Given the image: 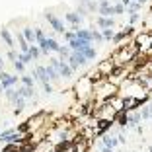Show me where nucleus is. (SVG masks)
<instances>
[{
	"label": "nucleus",
	"instance_id": "c03bdc74",
	"mask_svg": "<svg viewBox=\"0 0 152 152\" xmlns=\"http://www.w3.org/2000/svg\"><path fill=\"white\" fill-rule=\"evenodd\" d=\"M4 66H6V61H4V57L0 55V70H4Z\"/></svg>",
	"mask_w": 152,
	"mask_h": 152
},
{
	"label": "nucleus",
	"instance_id": "4c0bfd02",
	"mask_svg": "<svg viewBox=\"0 0 152 152\" xmlns=\"http://www.w3.org/2000/svg\"><path fill=\"white\" fill-rule=\"evenodd\" d=\"M6 61H8L10 64H12L14 61H18V51L16 49H8L6 51Z\"/></svg>",
	"mask_w": 152,
	"mask_h": 152
},
{
	"label": "nucleus",
	"instance_id": "4468645a",
	"mask_svg": "<svg viewBox=\"0 0 152 152\" xmlns=\"http://www.w3.org/2000/svg\"><path fill=\"white\" fill-rule=\"evenodd\" d=\"M98 29H105V27H115V18H105V16H98L94 23Z\"/></svg>",
	"mask_w": 152,
	"mask_h": 152
},
{
	"label": "nucleus",
	"instance_id": "a18cd8bd",
	"mask_svg": "<svg viewBox=\"0 0 152 152\" xmlns=\"http://www.w3.org/2000/svg\"><path fill=\"white\" fill-rule=\"evenodd\" d=\"M119 2H121V4H123V6H125V8H127V6L131 4V0H119Z\"/></svg>",
	"mask_w": 152,
	"mask_h": 152
},
{
	"label": "nucleus",
	"instance_id": "f8f14e48",
	"mask_svg": "<svg viewBox=\"0 0 152 152\" xmlns=\"http://www.w3.org/2000/svg\"><path fill=\"white\" fill-rule=\"evenodd\" d=\"M10 105L14 107V111H12L14 115H20V113H23L27 107H29V102H27V99H23L22 96H18V98L14 99V102L10 103Z\"/></svg>",
	"mask_w": 152,
	"mask_h": 152
},
{
	"label": "nucleus",
	"instance_id": "aec40b11",
	"mask_svg": "<svg viewBox=\"0 0 152 152\" xmlns=\"http://www.w3.org/2000/svg\"><path fill=\"white\" fill-rule=\"evenodd\" d=\"M53 152H72V139L53 144Z\"/></svg>",
	"mask_w": 152,
	"mask_h": 152
},
{
	"label": "nucleus",
	"instance_id": "0eeeda50",
	"mask_svg": "<svg viewBox=\"0 0 152 152\" xmlns=\"http://www.w3.org/2000/svg\"><path fill=\"white\" fill-rule=\"evenodd\" d=\"M64 23H66L68 27H72V26H82L84 23V18L82 16H78V12L76 10H68V12H64Z\"/></svg>",
	"mask_w": 152,
	"mask_h": 152
},
{
	"label": "nucleus",
	"instance_id": "c9c22d12",
	"mask_svg": "<svg viewBox=\"0 0 152 152\" xmlns=\"http://www.w3.org/2000/svg\"><path fill=\"white\" fill-rule=\"evenodd\" d=\"M125 12H127V8H125L123 4H121L119 0H117L115 4H113V14H115V16H123Z\"/></svg>",
	"mask_w": 152,
	"mask_h": 152
},
{
	"label": "nucleus",
	"instance_id": "09e8293b",
	"mask_svg": "<svg viewBox=\"0 0 152 152\" xmlns=\"http://www.w3.org/2000/svg\"><path fill=\"white\" fill-rule=\"evenodd\" d=\"M76 2H78V4H86V2H88V0H76Z\"/></svg>",
	"mask_w": 152,
	"mask_h": 152
},
{
	"label": "nucleus",
	"instance_id": "3c124183",
	"mask_svg": "<svg viewBox=\"0 0 152 152\" xmlns=\"http://www.w3.org/2000/svg\"><path fill=\"white\" fill-rule=\"evenodd\" d=\"M131 152H137V150H131Z\"/></svg>",
	"mask_w": 152,
	"mask_h": 152
},
{
	"label": "nucleus",
	"instance_id": "ea45409f",
	"mask_svg": "<svg viewBox=\"0 0 152 152\" xmlns=\"http://www.w3.org/2000/svg\"><path fill=\"white\" fill-rule=\"evenodd\" d=\"M74 10H76V12H78V16H82V18H84V20H86V18H88V16H90L88 8H86L84 4H78V6H76Z\"/></svg>",
	"mask_w": 152,
	"mask_h": 152
},
{
	"label": "nucleus",
	"instance_id": "cd10ccee",
	"mask_svg": "<svg viewBox=\"0 0 152 152\" xmlns=\"http://www.w3.org/2000/svg\"><path fill=\"white\" fill-rule=\"evenodd\" d=\"M12 68H14V72H16V74H26V72H27V66L22 63V61H14V63H12Z\"/></svg>",
	"mask_w": 152,
	"mask_h": 152
},
{
	"label": "nucleus",
	"instance_id": "2f4dec72",
	"mask_svg": "<svg viewBox=\"0 0 152 152\" xmlns=\"http://www.w3.org/2000/svg\"><path fill=\"white\" fill-rule=\"evenodd\" d=\"M47 45H49V51H51V53H57V51H58V47H61V43H58V41L55 39L53 35H51V37H47Z\"/></svg>",
	"mask_w": 152,
	"mask_h": 152
},
{
	"label": "nucleus",
	"instance_id": "de8ad7c7",
	"mask_svg": "<svg viewBox=\"0 0 152 152\" xmlns=\"http://www.w3.org/2000/svg\"><path fill=\"white\" fill-rule=\"evenodd\" d=\"M139 2H140V4L144 6V4H148V2H150V0H139Z\"/></svg>",
	"mask_w": 152,
	"mask_h": 152
},
{
	"label": "nucleus",
	"instance_id": "a878e982",
	"mask_svg": "<svg viewBox=\"0 0 152 152\" xmlns=\"http://www.w3.org/2000/svg\"><path fill=\"white\" fill-rule=\"evenodd\" d=\"M140 10H142V4L137 2V0H133V2L127 6V12L125 14H140Z\"/></svg>",
	"mask_w": 152,
	"mask_h": 152
},
{
	"label": "nucleus",
	"instance_id": "5701e85b",
	"mask_svg": "<svg viewBox=\"0 0 152 152\" xmlns=\"http://www.w3.org/2000/svg\"><path fill=\"white\" fill-rule=\"evenodd\" d=\"M90 29H92V39H94V43H98V45H103V43H105L102 29H98L96 26H90Z\"/></svg>",
	"mask_w": 152,
	"mask_h": 152
},
{
	"label": "nucleus",
	"instance_id": "412c9836",
	"mask_svg": "<svg viewBox=\"0 0 152 152\" xmlns=\"http://www.w3.org/2000/svg\"><path fill=\"white\" fill-rule=\"evenodd\" d=\"M22 33H23V37L27 39V43H29V45L35 43V29H33L31 26H23L22 27Z\"/></svg>",
	"mask_w": 152,
	"mask_h": 152
},
{
	"label": "nucleus",
	"instance_id": "9b49d317",
	"mask_svg": "<svg viewBox=\"0 0 152 152\" xmlns=\"http://www.w3.org/2000/svg\"><path fill=\"white\" fill-rule=\"evenodd\" d=\"M99 144H103V146H107V148H113V150L119 148V140H117V137L113 133L102 134V137H99Z\"/></svg>",
	"mask_w": 152,
	"mask_h": 152
},
{
	"label": "nucleus",
	"instance_id": "1a4fd4ad",
	"mask_svg": "<svg viewBox=\"0 0 152 152\" xmlns=\"http://www.w3.org/2000/svg\"><path fill=\"white\" fill-rule=\"evenodd\" d=\"M16 90H18V94L22 96L23 99H27V102H31L33 98H37V96H39L37 88H27V86H23V84H18V86H16Z\"/></svg>",
	"mask_w": 152,
	"mask_h": 152
},
{
	"label": "nucleus",
	"instance_id": "4be33fe9",
	"mask_svg": "<svg viewBox=\"0 0 152 152\" xmlns=\"http://www.w3.org/2000/svg\"><path fill=\"white\" fill-rule=\"evenodd\" d=\"M66 45L70 47L72 51H82V49L86 47V45H90V43H86L84 39H78V37H74V39H72V41H68Z\"/></svg>",
	"mask_w": 152,
	"mask_h": 152
},
{
	"label": "nucleus",
	"instance_id": "7ed1b4c3",
	"mask_svg": "<svg viewBox=\"0 0 152 152\" xmlns=\"http://www.w3.org/2000/svg\"><path fill=\"white\" fill-rule=\"evenodd\" d=\"M43 18L45 22L51 26V29H53L55 33H58V35H63L64 31H66V23H64L63 18H58L55 12H51V10H47V12H43Z\"/></svg>",
	"mask_w": 152,
	"mask_h": 152
},
{
	"label": "nucleus",
	"instance_id": "8fccbe9b",
	"mask_svg": "<svg viewBox=\"0 0 152 152\" xmlns=\"http://www.w3.org/2000/svg\"><path fill=\"white\" fill-rule=\"evenodd\" d=\"M150 123H152V115H150Z\"/></svg>",
	"mask_w": 152,
	"mask_h": 152
},
{
	"label": "nucleus",
	"instance_id": "c85d7f7f",
	"mask_svg": "<svg viewBox=\"0 0 152 152\" xmlns=\"http://www.w3.org/2000/svg\"><path fill=\"white\" fill-rule=\"evenodd\" d=\"M139 111H140V117H142V121H150L152 109H150V105H148V103H144V105L139 109Z\"/></svg>",
	"mask_w": 152,
	"mask_h": 152
},
{
	"label": "nucleus",
	"instance_id": "a19ab883",
	"mask_svg": "<svg viewBox=\"0 0 152 152\" xmlns=\"http://www.w3.org/2000/svg\"><path fill=\"white\" fill-rule=\"evenodd\" d=\"M140 22V14H129V26H137Z\"/></svg>",
	"mask_w": 152,
	"mask_h": 152
},
{
	"label": "nucleus",
	"instance_id": "473e14b6",
	"mask_svg": "<svg viewBox=\"0 0 152 152\" xmlns=\"http://www.w3.org/2000/svg\"><path fill=\"white\" fill-rule=\"evenodd\" d=\"M39 90L43 92V96H53V94H55V86L51 84V82H47V84H41Z\"/></svg>",
	"mask_w": 152,
	"mask_h": 152
},
{
	"label": "nucleus",
	"instance_id": "f03ea898",
	"mask_svg": "<svg viewBox=\"0 0 152 152\" xmlns=\"http://www.w3.org/2000/svg\"><path fill=\"white\" fill-rule=\"evenodd\" d=\"M92 92H94V82L90 80L86 74L80 76V78L74 82V94H76V98H80L82 102L92 98Z\"/></svg>",
	"mask_w": 152,
	"mask_h": 152
},
{
	"label": "nucleus",
	"instance_id": "58836bf2",
	"mask_svg": "<svg viewBox=\"0 0 152 152\" xmlns=\"http://www.w3.org/2000/svg\"><path fill=\"white\" fill-rule=\"evenodd\" d=\"M0 152H20V144H14V142H10V144H4Z\"/></svg>",
	"mask_w": 152,
	"mask_h": 152
},
{
	"label": "nucleus",
	"instance_id": "9d476101",
	"mask_svg": "<svg viewBox=\"0 0 152 152\" xmlns=\"http://www.w3.org/2000/svg\"><path fill=\"white\" fill-rule=\"evenodd\" d=\"M0 39L4 41V45L8 49H16V37L8 27H0Z\"/></svg>",
	"mask_w": 152,
	"mask_h": 152
},
{
	"label": "nucleus",
	"instance_id": "b1692460",
	"mask_svg": "<svg viewBox=\"0 0 152 152\" xmlns=\"http://www.w3.org/2000/svg\"><path fill=\"white\" fill-rule=\"evenodd\" d=\"M20 84H23V86H27V88H37V82L35 80H33V76L31 74H27V72H26V74H20Z\"/></svg>",
	"mask_w": 152,
	"mask_h": 152
},
{
	"label": "nucleus",
	"instance_id": "f3484780",
	"mask_svg": "<svg viewBox=\"0 0 152 152\" xmlns=\"http://www.w3.org/2000/svg\"><path fill=\"white\" fill-rule=\"evenodd\" d=\"M78 53H82V55H84V57L90 61V63H94L96 58H98V51H96V47H94V45H86L84 49H82V51H78Z\"/></svg>",
	"mask_w": 152,
	"mask_h": 152
},
{
	"label": "nucleus",
	"instance_id": "37998d69",
	"mask_svg": "<svg viewBox=\"0 0 152 152\" xmlns=\"http://www.w3.org/2000/svg\"><path fill=\"white\" fill-rule=\"evenodd\" d=\"M33 29H35V41L41 39V37H45V33H43V29H41V27H33Z\"/></svg>",
	"mask_w": 152,
	"mask_h": 152
},
{
	"label": "nucleus",
	"instance_id": "2eb2a0df",
	"mask_svg": "<svg viewBox=\"0 0 152 152\" xmlns=\"http://www.w3.org/2000/svg\"><path fill=\"white\" fill-rule=\"evenodd\" d=\"M14 37H16V45H18V51H22V53H27L29 51V43H27V39L23 37L22 31L14 33Z\"/></svg>",
	"mask_w": 152,
	"mask_h": 152
},
{
	"label": "nucleus",
	"instance_id": "423d86ee",
	"mask_svg": "<svg viewBox=\"0 0 152 152\" xmlns=\"http://www.w3.org/2000/svg\"><path fill=\"white\" fill-rule=\"evenodd\" d=\"M57 70H58V76H61V80H70V78H74V70L68 66L66 58H58Z\"/></svg>",
	"mask_w": 152,
	"mask_h": 152
},
{
	"label": "nucleus",
	"instance_id": "7c9ffc66",
	"mask_svg": "<svg viewBox=\"0 0 152 152\" xmlns=\"http://www.w3.org/2000/svg\"><path fill=\"white\" fill-rule=\"evenodd\" d=\"M29 55H31V58H33V61H39V58L43 57V55H41V49L37 47L35 43H33V45H29Z\"/></svg>",
	"mask_w": 152,
	"mask_h": 152
},
{
	"label": "nucleus",
	"instance_id": "603ef678",
	"mask_svg": "<svg viewBox=\"0 0 152 152\" xmlns=\"http://www.w3.org/2000/svg\"><path fill=\"white\" fill-rule=\"evenodd\" d=\"M131 2H133V0H131ZM137 2H139V0H137Z\"/></svg>",
	"mask_w": 152,
	"mask_h": 152
},
{
	"label": "nucleus",
	"instance_id": "72a5a7b5",
	"mask_svg": "<svg viewBox=\"0 0 152 152\" xmlns=\"http://www.w3.org/2000/svg\"><path fill=\"white\" fill-rule=\"evenodd\" d=\"M102 33H103V39H105V43H111L113 35H115V29H113V27H105V29H102Z\"/></svg>",
	"mask_w": 152,
	"mask_h": 152
},
{
	"label": "nucleus",
	"instance_id": "f257e3e1",
	"mask_svg": "<svg viewBox=\"0 0 152 152\" xmlns=\"http://www.w3.org/2000/svg\"><path fill=\"white\" fill-rule=\"evenodd\" d=\"M117 94H119V88L111 82H107V78L103 82L94 86V92H92V98L96 102H109V99H115Z\"/></svg>",
	"mask_w": 152,
	"mask_h": 152
},
{
	"label": "nucleus",
	"instance_id": "79ce46f5",
	"mask_svg": "<svg viewBox=\"0 0 152 152\" xmlns=\"http://www.w3.org/2000/svg\"><path fill=\"white\" fill-rule=\"evenodd\" d=\"M74 37H76V35H74V31H72V29H66V31L63 33V39L66 41V43H68V41H72Z\"/></svg>",
	"mask_w": 152,
	"mask_h": 152
},
{
	"label": "nucleus",
	"instance_id": "c756f323",
	"mask_svg": "<svg viewBox=\"0 0 152 152\" xmlns=\"http://www.w3.org/2000/svg\"><path fill=\"white\" fill-rule=\"evenodd\" d=\"M16 131L22 134H27V133H31V125H29V121H22L18 127H16Z\"/></svg>",
	"mask_w": 152,
	"mask_h": 152
},
{
	"label": "nucleus",
	"instance_id": "ddd939ff",
	"mask_svg": "<svg viewBox=\"0 0 152 152\" xmlns=\"http://www.w3.org/2000/svg\"><path fill=\"white\" fill-rule=\"evenodd\" d=\"M74 35L78 37V39H84L86 43L94 45V39H92V29H90V26H88V27L80 26V27H78V29H76V31H74Z\"/></svg>",
	"mask_w": 152,
	"mask_h": 152
},
{
	"label": "nucleus",
	"instance_id": "bb28decb",
	"mask_svg": "<svg viewBox=\"0 0 152 152\" xmlns=\"http://www.w3.org/2000/svg\"><path fill=\"white\" fill-rule=\"evenodd\" d=\"M70 53H72V49H70V47H68L66 43H64V45L61 43V47H58V51H57V57H58V58H66Z\"/></svg>",
	"mask_w": 152,
	"mask_h": 152
},
{
	"label": "nucleus",
	"instance_id": "6ab92c4d",
	"mask_svg": "<svg viewBox=\"0 0 152 152\" xmlns=\"http://www.w3.org/2000/svg\"><path fill=\"white\" fill-rule=\"evenodd\" d=\"M142 123V117H140V111H129V125L127 129H134L137 125Z\"/></svg>",
	"mask_w": 152,
	"mask_h": 152
},
{
	"label": "nucleus",
	"instance_id": "49530a36",
	"mask_svg": "<svg viewBox=\"0 0 152 152\" xmlns=\"http://www.w3.org/2000/svg\"><path fill=\"white\" fill-rule=\"evenodd\" d=\"M4 94V86H2V82H0V96Z\"/></svg>",
	"mask_w": 152,
	"mask_h": 152
},
{
	"label": "nucleus",
	"instance_id": "393cba45",
	"mask_svg": "<svg viewBox=\"0 0 152 152\" xmlns=\"http://www.w3.org/2000/svg\"><path fill=\"white\" fill-rule=\"evenodd\" d=\"M2 96H4V98H6V102H8V103H12L14 102V99H16V98H18V90H16V86H12V88H6L4 90V94H2Z\"/></svg>",
	"mask_w": 152,
	"mask_h": 152
},
{
	"label": "nucleus",
	"instance_id": "6e6552de",
	"mask_svg": "<svg viewBox=\"0 0 152 152\" xmlns=\"http://www.w3.org/2000/svg\"><path fill=\"white\" fill-rule=\"evenodd\" d=\"M31 76H33V80H35L39 86L49 82V76H47V72H45V64H37V66L31 70Z\"/></svg>",
	"mask_w": 152,
	"mask_h": 152
},
{
	"label": "nucleus",
	"instance_id": "dca6fc26",
	"mask_svg": "<svg viewBox=\"0 0 152 152\" xmlns=\"http://www.w3.org/2000/svg\"><path fill=\"white\" fill-rule=\"evenodd\" d=\"M113 66H115V63H113V58H107V61H102V63H98V66H96V68H98V70L102 72L103 76H107L109 72L113 70Z\"/></svg>",
	"mask_w": 152,
	"mask_h": 152
},
{
	"label": "nucleus",
	"instance_id": "a211bd4d",
	"mask_svg": "<svg viewBox=\"0 0 152 152\" xmlns=\"http://www.w3.org/2000/svg\"><path fill=\"white\" fill-rule=\"evenodd\" d=\"M45 72H47V76H49V82H51V84H57V82L61 80L58 70L53 66V64H45Z\"/></svg>",
	"mask_w": 152,
	"mask_h": 152
},
{
	"label": "nucleus",
	"instance_id": "f704fd0d",
	"mask_svg": "<svg viewBox=\"0 0 152 152\" xmlns=\"http://www.w3.org/2000/svg\"><path fill=\"white\" fill-rule=\"evenodd\" d=\"M18 61H22V63L27 66V64L31 63L33 58H31V55H29V51H27V53H22V51H18Z\"/></svg>",
	"mask_w": 152,
	"mask_h": 152
},
{
	"label": "nucleus",
	"instance_id": "e433bc0d",
	"mask_svg": "<svg viewBox=\"0 0 152 152\" xmlns=\"http://www.w3.org/2000/svg\"><path fill=\"white\" fill-rule=\"evenodd\" d=\"M84 6L88 8V12H90V14H98V0H88Z\"/></svg>",
	"mask_w": 152,
	"mask_h": 152
},
{
	"label": "nucleus",
	"instance_id": "39448f33",
	"mask_svg": "<svg viewBox=\"0 0 152 152\" xmlns=\"http://www.w3.org/2000/svg\"><path fill=\"white\" fill-rule=\"evenodd\" d=\"M0 82H2L4 90L6 88H12V86H18L20 84V74H12V72L0 70Z\"/></svg>",
	"mask_w": 152,
	"mask_h": 152
},
{
	"label": "nucleus",
	"instance_id": "20e7f679",
	"mask_svg": "<svg viewBox=\"0 0 152 152\" xmlns=\"http://www.w3.org/2000/svg\"><path fill=\"white\" fill-rule=\"evenodd\" d=\"M66 63H68V66H70L72 70H74V74H76L80 68H88L90 61H88V58H86L82 53H78V51H72V53L66 57Z\"/></svg>",
	"mask_w": 152,
	"mask_h": 152
}]
</instances>
